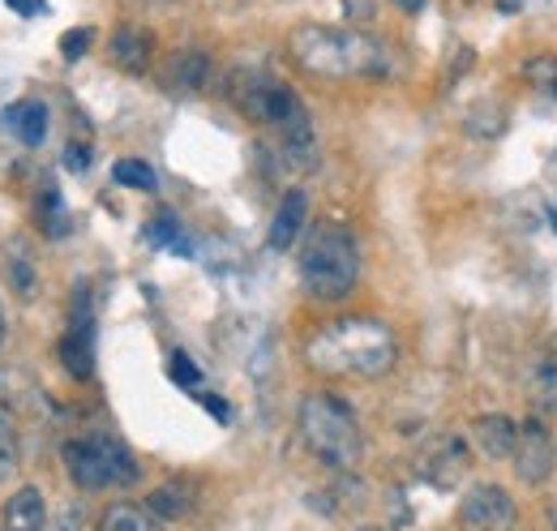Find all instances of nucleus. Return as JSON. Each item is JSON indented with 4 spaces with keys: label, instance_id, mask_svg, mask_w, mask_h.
Listing matches in <instances>:
<instances>
[{
    "label": "nucleus",
    "instance_id": "f257e3e1",
    "mask_svg": "<svg viewBox=\"0 0 557 531\" xmlns=\"http://www.w3.org/2000/svg\"><path fill=\"white\" fill-rule=\"evenodd\" d=\"M292 61L318 77H382L391 73V52L382 39L351 26H296L287 35Z\"/></svg>",
    "mask_w": 557,
    "mask_h": 531
},
{
    "label": "nucleus",
    "instance_id": "f03ea898",
    "mask_svg": "<svg viewBox=\"0 0 557 531\" xmlns=\"http://www.w3.org/2000/svg\"><path fill=\"white\" fill-rule=\"evenodd\" d=\"M309 360L322 373H351V378H382L395 365V338L382 322L348 318L331 322L313 334Z\"/></svg>",
    "mask_w": 557,
    "mask_h": 531
},
{
    "label": "nucleus",
    "instance_id": "7ed1b4c3",
    "mask_svg": "<svg viewBox=\"0 0 557 531\" xmlns=\"http://www.w3.org/2000/svg\"><path fill=\"white\" fill-rule=\"evenodd\" d=\"M360 279V249L344 223L309 227L300 245V287L313 300H344Z\"/></svg>",
    "mask_w": 557,
    "mask_h": 531
},
{
    "label": "nucleus",
    "instance_id": "20e7f679",
    "mask_svg": "<svg viewBox=\"0 0 557 531\" xmlns=\"http://www.w3.org/2000/svg\"><path fill=\"white\" fill-rule=\"evenodd\" d=\"M300 437L305 446L335 471H356L364 455V437L360 424L351 416V407L339 395H305L300 403Z\"/></svg>",
    "mask_w": 557,
    "mask_h": 531
},
{
    "label": "nucleus",
    "instance_id": "39448f33",
    "mask_svg": "<svg viewBox=\"0 0 557 531\" xmlns=\"http://www.w3.org/2000/svg\"><path fill=\"white\" fill-rule=\"evenodd\" d=\"M459 523L463 531H515L519 506L502 484H472L459 502Z\"/></svg>",
    "mask_w": 557,
    "mask_h": 531
},
{
    "label": "nucleus",
    "instance_id": "423d86ee",
    "mask_svg": "<svg viewBox=\"0 0 557 531\" xmlns=\"http://www.w3.org/2000/svg\"><path fill=\"white\" fill-rule=\"evenodd\" d=\"M515 471H519V480L523 484H532V489H541L549 476H554L557 467V450H554V437H549V429L541 424V416H532L528 424H519V446H515Z\"/></svg>",
    "mask_w": 557,
    "mask_h": 531
},
{
    "label": "nucleus",
    "instance_id": "0eeeda50",
    "mask_svg": "<svg viewBox=\"0 0 557 531\" xmlns=\"http://www.w3.org/2000/svg\"><path fill=\"white\" fill-rule=\"evenodd\" d=\"M65 471H70L73 489L82 493H99V489H112V467L103 455V437H82V442H65Z\"/></svg>",
    "mask_w": 557,
    "mask_h": 531
},
{
    "label": "nucleus",
    "instance_id": "6e6552de",
    "mask_svg": "<svg viewBox=\"0 0 557 531\" xmlns=\"http://www.w3.org/2000/svg\"><path fill=\"white\" fill-rule=\"evenodd\" d=\"M420 476L433 484V489H455L463 476H468V446L463 437H437L429 442V450L420 455Z\"/></svg>",
    "mask_w": 557,
    "mask_h": 531
},
{
    "label": "nucleus",
    "instance_id": "1a4fd4ad",
    "mask_svg": "<svg viewBox=\"0 0 557 531\" xmlns=\"http://www.w3.org/2000/svg\"><path fill=\"white\" fill-rule=\"evenodd\" d=\"M210 77V57L198 48H181L163 65V90L168 95H198Z\"/></svg>",
    "mask_w": 557,
    "mask_h": 531
},
{
    "label": "nucleus",
    "instance_id": "9d476101",
    "mask_svg": "<svg viewBox=\"0 0 557 531\" xmlns=\"http://www.w3.org/2000/svg\"><path fill=\"white\" fill-rule=\"evenodd\" d=\"M108 57H112V65L125 69V73H146L150 61H154V39H150V30H141V26H121L112 39H108Z\"/></svg>",
    "mask_w": 557,
    "mask_h": 531
},
{
    "label": "nucleus",
    "instance_id": "9b49d317",
    "mask_svg": "<svg viewBox=\"0 0 557 531\" xmlns=\"http://www.w3.org/2000/svg\"><path fill=\"white\" fill-rule=\"evenodd\" d=\"M48 528V502L35 484H22L4 510H0V531H44Z\"/></svg>",
    "mask_w": 557,
    "mask_h": 531
},
{
    "label": "nucleus",
    "instance_id": "f8f14e48",
    "mask_svg": "<svg viewBox=\"0 0 557 531\" xmlns=\"http://www.w3.org/2000/svg\"><path fill=\"white\" fill-rule=\"evenodd\" d=\"M472 442L485 450L488 459H510L519 446V424L506 411H488L472 420Z\"/></svg>",
    "mask_w": 557,
    "mask_h": 531
},
{
    "label": "nucleus",
    "instance_id": "ddd939ff",
    "mask_svg": "<svg viewBox=\"0 0 557 531\" xmlns=\"http://www.w3.org/2000/svg\"><path fill=\"white\" fill-rule=\"evenodd\" d=\"M305 214H309V194L305 189H287L283 201H278L275 219H271V232H267V240H271V249H292L296 240H300V232H305Z\"/></svg>",
    "mask_w": 557,
    "mask_h": 531
},
{
    "label": "nucleus",
    "instance_id": "4468645a",
    "mask_svg": "<svg viewBox=\"0 0 557 531\" xmlns=\"http://www.w3.org/2000/svg\"><path fill=\"white\" fill-rule=\"evenodd\" d=\"M528 398L536 411L554 416L557 411V356L554 351H541L532 365H528Z\"/></svg>",
    "mask_w": 557,
    "mask_h": 531
},
{
    "label": "nucleus",
    "instance_id": "2eb2a0df",
    "mask_svg": "<svg viewBox=\"0 0 557 531\" xmlns=\"http://www.w3.org/2000/svg\"><path fill=\"white\" fill-rule=\"evenodd\" d=\"M4 121H9V129H13V137H17L22 146H39V141L48 137V103L22 99V103H13V108L4 112Z\"/></svg>",
    "mask_w": 557,
    "mask_h": 531
},
{
    "label": "nucleus",
    "instance_id": "dca6fc26",
    "mask_svg": "<svg viewBox=\"0 0 557 531\" xmlns=\"http://www.w3.org/2000/svg\"><path fill=\"white\" fill-rule=\"evenodd\" d=\"M4 279L13 283L17 296H30L35 292V254H30V245L22 236H13L4 245Z\"/></svg>",
    "mask_w": 557,
    "mask_h": 531
},
{
    "label": "nucleus",
    "instance_id": "f3484780",
    "mask_svg": "<svg viewBox=\"0 0 557 531\" xmlns=\"http://www.w3.org/2000/svg\"><path fill=\"white\" fill-rule=\"evenodd\" d=\"M146 510H150V519L176 523V519H185V515L194 510V497H189L185 484H159V489L146 497Z\"/></svg>",
    "mask_w": 557,
    "mask_h": 531
},
{
    "label": "nucleus",
    "instance_id": "a211bd4d",
    "mask_svg": "<svg viewBox=\"0 0 557 531\" xmlns=\"http://www.w3.org/2000/svg\"><path fill=\"white\" fill-rule=\"evenodd\" d=\"M61 365H65V373L77 378V382H86L90 373H95V347H90V334H77L70 331L61 338Z\"/></svg>",
    "mask_w": 557,
    "mask_h": 531
},
{
    "label": "nucleus",
    "instance_id": "6ab92c4d",
    "mask_svg": "<svg viewBox=\"0 0 557 531\" xmlns=\"http://www.w3.org/2000/svg\"><path fill=\"white\" fill-rule=\"evenodd\" d=\"M99 531H154V519L146 506H134V502H112L99 519Z\"/></svg>",
    "mask_w": 557,
    "mask_h": 531
},
{
    "label": "nucleus",
    "instance_id": "aec40b11",
    "mask_svg": "<svg viewBox=\"0 0 557 531\" xmlns=\"http://www.w3.org/2000/svg\"><path fill=\"white\" fill-rule=\"evenodd\" d=\"M103 437V455H108V467H112V484H134L141 476V467H138V459H134V450L121 442V437H108V433H99Z\"/></svg>",
    "mask_w": 557,
    "mask_h": 531
},
{
    "label": "nucleus",
    "instance_id": "412c9836",
    "mask_svg": "<svg viewBox=\"0 0 557 531\" xmlns=\"http://www.w3.org/2000/svg\"><path fill=\"white\" fill-rule=\"evenodd\" d=\"M523 77H528V86H532L536 95L557 99V57L554 52H545V57H528V61H523Z\"/></svg>",
    "mask_w": 557,
    "mask_h": 531
},
{
    "label": "nucleus",
    "instance_id": "4be33fe9",
    "mask_svg": "<svg viewBox=\"0 0 557 531\" xmlns=\"http://www.w3.org/2000/svg\"><path fill=\"white\" fill-rule=\"evenodd\" d=\"M112 181H116V185H129V189H141V194H154V185H159L154 168L141 163V159H121V163L112 168Z\"/></svg>",
    "mask_w": 557,
    "mask_h": 531
},
{
    "label": "nucleus",
    "instance_id": "5701e85b",
    "mask_svg": "<svg viewBox=\"0 0 557 531\" xmlns=\"http://www.w3.org/2000/svg\"><path fill=\"white\" fill-rule=\"evenodd\" d=\"M17 471V424L13 411L0 403V480H9Z\"/></svg>",
    "mask_w": 557,
    "mask_h": 531
},
{
    "label": "nucleus",
    "instance_id": "b1692460",
    "mask_svg": "<svg viewBox=\"0 0 557 531\" xmlns=\"http://www.w3.org/2000/svg\"><path fill=\"white\" fill-rule=\"evenodd\" d=\"M502 125H506V108L502 103H481V108L468 112V133H476V137H497Z\"/></svg>",
    "mask_w": 557,
    "mask_h": 531
},
{
    "label": "nucleus",
    "instance_id": "393cba45",
    "mask_svg": "<svg viewBox=\"0 0 557 531\" xmlns=\"http://www.w3.org/2000/svg\"><path fill=\"white\" fill-rule=\"evenodd\" d=\"M176 236H181V227H176V214H172V210H163V214H154V219L146 223V240H150V245H181Z\"/></svg>",
    "mask_w": 557,
    "mask_h": 531
},
{
    "label": "nucleus",
    "instance_id": "a878e982",
    "mask_svg": "<svg viewBox=\"0 0 557 531\" xmlns=\"http://www.w3.org/2000/svg\"><path fill=\"white\" fill-rule=\"evenodd\" d=\"M168 373H172V382H176V386H185V391H198V386H202V369H198L185 351H176V356H172V369H168Z\"/></svg>",
    "mask_w": 557,
    "mask_h": 531
},
{
    "label": "nucleus",
    "instance_id": "bb28decb",
    "mask_svg": "<svg viewBox=\"0 0 557 531\" xmlns=\"http://www.w3.org/2000/svg\"><path fill=\"white\" fill-rule=\"evenodd\" d=\"M86 528V502H61L52 515V531H82Z\"/></svg>",
    "mask_w": 557,
    "mask_h": 531
},
{
    "label": "nucleus",
    "instance_id": "cd10ccee",
    "mask_svg": "<svg viewBox=\"0 0 557 531\" xmlns=\"http://www.w3.org/2000/svg\"><path fill=\"white\" fill-rule=\"evenodd\" d=\"M90 44H95V30H90V26H82V30H65V35H61V57H65V61H82Z\"/></svg>",
    "mask_w": 557,
    "mask_h": 531
},
{
    "label": "nucleus",
    "instance_id": "c85d7f7f",
    "mask_svg": "<svg viewBox=\"0 0 557 531\" xmlns=\"http://www.w3.org/2000/svg\"><path fill=\"white\" fill-rule=\"evenodd\" d=\"M44 219H52V232L57 236L65 232V210H61V194L57 189H44Z\"/></svg>",
    "mask_w": 557,
    "mask_h": 531
},
{
    "label": "nucleus",
    "instance_id": "c756f323",
    "mask_svg": "<svg viewBox=\"0 0 557 531\" xmlns=\"http://www.w3.org/2000/svg\"><path fill=\"white\" fill-rule=\"evenodd\" d=\"M65 168H70V172H86V168H90V146H77V141H73L70 150H65Z\"/></svg>",
    "mask_w": 557,
    "mask_h": 531
},
{
    "label": "nucleus",
    "instance_id": "7c9ffc66",
    "mask_svg": "<svg viewBox=\"0 0 557 531\" xmlns=\"http://www.w3.org/2000/svg\"><path fill=\"white\" fill-rule=\"evenodd\" d=\"M17 13H44V0H9Z\"/></svg>",
    "mask_w": 557,
    "mask_h": 531
},
{
    "label": "nucleus",
    "instance_id": "2f4dec72",
    "mask_svg": "<svg viewBox=\"0 0 557 531\" xmlns=\"http://www.w3.org/2000/svg\"><path fill=\"white\" fill-rule=\"evenodd\" d=\"M202 407H207V411H214L219 420H227V407H223V403H219L214 395H202Z\"/></svg>",
    "mask_w": 557,
    "mask_h": 531
},
{
    "label": "nucleus",
    "instance_id": "473e14b6",
    "mask_svg": "<svg viewBox=\"0 0 557 531\" xmlns=\"http://www.w3.org/2000/svg\"><path fill=\"white\" fill-rule=\"evenodd\" d=\"M528 4H532V0H497V9H502V13H523Z\"/></svg>",
    "mask_w": 557,
    "mask_h": 531
},
{
    "label": "nucleus",
    "instance_id": "72a5a7b5",
    "mask_svg": "<svg viewBox=\"0 0 557 531\" xmlns=\"http://www.w3.org/2000/svg\"><path fill=\"white\" fill-rule=\"evenodd\" d=\"M395 9H404V13H420L424 9V0H391Z\"/></svg>",
    "mask_w": 557,
    "mask_h": 531
},
{
    "label": "nucleus",
    "instance_id": "f704fd0d",
    "mask_svg": "<svg viewBox=\"0 0 557 531\" xmlns=\"http://www.w3.org/2000/svg\"><path fill=\"white\" fill-rule=\"evenodd\" d=\"M4 334H9V322H4V309H0V343H4Z\"/></svg>",
    "mask_w": 557,
    "mask_h": 531
},
{
    "label": "nucleus",
    "instance_id": "c9c22d12",
    "mask_svg": "<svg viewBox=\"0 0 557 531\" xmlns=\"http://www.w3.org/2000/svg\"><path fill=\"white\" fill-rule=\"evenodd\" d=\"M138 4H150V9H159V4H172V0H138Z\"/></svg>",
    "mask_w": 557,
    "mask_h": 531
},
{
    "label": "nucleus",
    "instance_id": "e433bc0d",
    "mask_svg": "<svg viewBox=\"0 0 557 531\" xmlns=\"http://www.w3.org/2000/svg\"><path fill=\"white\" fill-rule=\"evenodd\" d=\"M549 523H554V531H557V502L549 506Z\"/></svg>",
    "mask_w": 557,
    "mask_h": 531
},
{
    "label": "nucleus",
    "instance_id": "4c0bfd02",
    "mask_svg": "<svg viewBox=\"0 0 557 531\" xmlns=\"http://www.w3.org/2000/svg\"><path fill=\"white\" fill-rule=\"evenodd\" d=\"M549 219H554V227H557V206H549Z\"/></svg>",
    "mask_w": 557,
    "mask_h": 531
},
{
    "label": "nucleus",
    "instance_id": "58836bf2",
    "mask_svg": "<svg viewBox=\"0 0 557 531\" xmlns=\"http://www.w3.org/2000/svg\"><path fill=\"white\" fill-rule=\"evenodd\" d=\"M356 531H377V528H356Z\"/></svg>",
    "mask_w": 557,
    "mask_h": 531
}]
</instances>
